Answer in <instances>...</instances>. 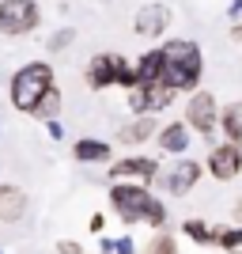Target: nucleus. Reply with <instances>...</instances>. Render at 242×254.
Masks as SVG:
<instances>
[{"label": "nucleus", "instance_id": "nucleus-1", "mask_svg": "<svg viewBox=\"0 0 242 254\" xmlns=\"http://www.w3.org/2000/svg\"><path fill=\"white\" fill-rule=\"evenodd\" d=\"M110 205L125 224H151L155 232H163L167 224V209L155 193H147V186H137V182H114L110 186Z\"/></svg>", "mask_w": 242, "mask_h": 254}, {"label": "nucleus", "instance_id": "nucleus-2", "mask_svg": "<svg viewBox=\"0 0 242 254\" xmlns=\"http://www.w3.org/2000/svg\"><path fill=\"white\" fill-rule=\"evenodd\" d=\"M159 50H163V76H159V84H167L174 95H178V91H193L197 80H200V68H204L197 42L174 38V42L159 46Z\"/></svg>", "mask_w": 242, "mask_h": 254}, {"label": "nucleus", "instance_id": "nucleus-3", "mask_svg": "<svg viewBox=\"0 0 242 254\" xmlns=\"http://www.w3.org/2000/svg\"><path fill=\"white\" fill-rule=\"evenodd\" d=\"M53 87V68L46 61H31L11 76V106L23 114H34L38 103L46 99V91Z\"/></svg>", "mask_w": 242, "mask_h": 254}, {"label": "nucleus", "instance_id": "nucleus-4", "mask_svg": "<svg viewBox=\"0 0 242 254\" xmlns=\"http://www.w3.org/2000/svg\"><path fill=\"white\" fill-rule=\"evenodd\" d=\"M42 23V11L34 0H0V34H31L34 27Z\"/></svg>", "mask_w": 242, "mask_h": 254}, {"label": "nucleus", "instance_id": "nucleus-5", "mask_svg": "<svg viewBox=\"0 0 242 254\" xmlns=\"http://www.w3.org/2000/svg\"><path fill=\"white\" fill-rule=\"evenodd\" d=\"M186 126L197 129V137H212L216 126H220V106L212 91H193L190 103H186Z\"/></svg>", "mask_w": 242, "mask_h": 254}, {"label": "nucleus", "instance_id": "nucleus-6", "mask_svg": "<svg viewBox=\"0 0 242 254\" xmlns=\"http://www.w3.org/2000/svg\"><path fill=\"white\" fill-rule=\"evenodd\" d=\"M125 64L129 61H125V57H117V53H95V57L87 61V87H95V91L114 87Z\"/></svg>", "mask_w": 242, "mask_h": 254}, {"label": "nucleus", "instance_id": "nucleus-7", "mask_svg": "<svg viewBox=\"0 0 242 254\" xmlns=\"http://www.w3.org/2000/svg\"><path fill=\"white\" fill-rule=\"evenodd\" d=\"M155 175H159V167H155V159H147V156H125V159H117V163H110V182L147 186Z\"/></svg>", "mask_w": 242, "mask_h": 254}, {"label": "nucleus", "instance_id": "nucleus-8", "mask_svg": "<svg viewBox=\"0 0 242 254\" xmlns=\"http://www.w3.org/2000/svg\"><path fill=\"white\" fill-rule=\"evenodd\" d=\"M197 182H200V163L197 159H178V163H170L167 175H163V186H167V193H174V197L190 193Z\"/></svg>", "mask_w": 242, "mask_h": 254}, {"label": "nucleus", "instance_id": "nucleus-9", "mask_svg": "<svg viewBox=\"0 0 242 254\" xmlns=\"http://www.w3.org/2000/svg\"><path fill=\"white\" fill-rule=\"evenodd\" d=\"M208 175L220 182H231L242 175V148H235V144H220V148H212L208 156Z\"/></svg>", "mask_w": 242, "mask_h": 254}, {"label": "nucleus", "instance_id": "nucleus-10", "mask_svg": "<svg viewBox=\"0 0 242 254\" xmlns=\"http://www.w3.org/2000/svg\"><path fill=\"white\" fill-rule=\"evenodd\" d=\"M167 23H170V8L167 4H144V8H137L133 31H137L140 38H159V34L167 31Z\"/></svg>", "mask_w": 242, "mask_h": 254}, {"label": "nucleus", "instance_id": "nucleus-11", "mask_svg": "<svg viewBox=\"0 0 242 254\" xmlns=\"http://www.w3.org/2000/svg\"><path fill=\"white\" fill-rule=\"evenodd\" d=\"M159 148L163 152H170V156H182V152L190 148V140H193V133H190V126L186 122H170V126H163L159 129Z\"/></svg>", "mask_w": 242, "mask_h": 254}, {"label": "nucleus", "instance_id": "nucleus-12", "mask_svg": "<svg viewBox=\"0 0 242 254\" xmlns=\"http://www.w3.org/2000/svg\"><path fill=\"white\" fill-rule=\"evenodd\" d=\"M27 212V193L19 186H0V224H15Z\"/></svg>", "mask_w": 242, "mask_h": 254}, {"label": "nucleus", "instance_id": "nucleus-13", "mask_svg": "<svg viewBox=\"0 0 242 254\" xmlns=\"http://www.w3.org/2000/svg\"><path fill=\"white\" fill-rule=\"evenodd\" d=\"M121 144H144V140L159 137V126H155V118H133V122H125L121 126Z\"/></svg>", "mask_w": 242, "mask_h": 254}, {"label": "nucleus", "instance_id": "nucleus-14", "mask_svg": "<svg viewBox=\"0 0 242 254\" xmlns=\"http://www.w3.org/2000/svg\"><path fill=\"white\" fill-rule=\"evenodd\" d=\"M72 156L80 159V163H110V144H106V140H95V137H84V140H76Z\"/></svg>", "mask_w": 242, "mask_h": 254}, {"label": "nucleus", "instance_id": "nucleus-15", "mask_svg": "<svg viewBox=\"0 0 242 254\" xmlns=\"http://www.w3.org/2000/svg\"><path fill=\"white\" fill-rule=\"evenodd\" d=\"M220 129H223V137H227V144L242 148V99H239V103H231L220 114Z\"/></svg>", "mask_w": 242, "mask_h": 254}, {"label": "nucleus", "instance_id": "nucleus-16", "mask_svg": "<svg viewBox=\"0 0 242 254\" xmlns=\"http://www.w3.org/2000/svg\"><path fill=\"white\" fill-rule=\"evenodd\" d=\"M137 76H140V84H159V76H163V50H147L137 61Z\"/></svg>", "mask_w": 242, "mask_h": 254}, {"label": "nucleus", "instance_id": "nucleus-17", "mask_svg": "<svg viewBox=\"0 0 242 254\" xmlns=\"http://www.w3.org/2000/svg\"><path fill=\"white\" fill-rule=\"evenodd\" d=\"M144 91H147V114L151 110H167L170 99H174V91L167 84H144Z\"/></svg>", "mask_w": 242, "mask_h": 254}, {"label": "nucleus", "instance_id": "nucleus-18", "mask_svg": "<svg viewBox=\"0 0 242 254\" xmlns=\"http://www.w3.org/2000/svg\"><path fill=\"white\" fill-rule=\"evenodd\" d=\"M57 114H61V91H57V87H49V91H46V99L38 103V110H34V118H42V122H57Z\"/></svg>", "mask_w": 242, "mask_h": 254}, {"label": "nucleus", "instance_id": "nucleus-19", "mask_svg": "<svg viewBox=\"0 0 242 254\" xmlns=\"http://www.w3.org/2000/svg\"><path fill=\"white\" fill-rule=\"evenodd\" d=\"M182 232L190 235L193 243H216V232H212L204 220H186V224H182Z\"/></svg>", "mask_w": 242, "mask_h": 254}, {"label": "nucleus", "instance_id": "nucleus-20", "mask_svg": "<svg viewBox=\"0 0 242 254\" xmlns=\"http://www.w3.org/2000/svg\"><path fill=\"white\" fill-rule=\"evenodd\" d=\"M216 243H220L227 254H235L242 247V228H220V232H216Z\"/></svg>", "mask_w": 242, "mask_h": 254}, {"label": "nucleus", "instance_id": "nucleus-21", "mask_svg": "<svg viewBox=\"0 0 242 254\" xmlns=\"http://www.w3.org/2000/svg\"><path fill=\"white\" fill-rule=\"evenodd\" d=\"M125 103H129V110H133L137 118H147V91H144V84H140V87H133Z\"/></svg>", "mask_w": 242, "mask_h": 254}, {"label": "nucleus", "instance_id": "nucleus-22", "mask_svg": "<svg viewBox=\"0 0 242 254\" xmlns=\"http://www.w3.org/2000/svg\"><path fill=\"white\" fill-rule=\"evenodd\" d=\"M147 254H178V243L167 232H155V239L147 243Z\"/></svg>", "mask_w": 242, "mask_h": 254}, {"label": "nucleus", "instance_id": "nucleus-23", "mask_svg": "<svg viewBox=\"0 0 242 254\" xmlns=\"http://www.w3.org/2000/svg\"><path fill=\"white\" fill-rule=\"evenodd\" d=\"M68 42H76V31H72V27H64V31L53 34V38H49V50L61 53V50H68Z\"/></svg>", "mask_w": 242, "mask_h": 254}, {"label": "nucleus", "instance_id": "nucleus-24", "mask_svg": "<svg viewBox=\"0 0 242 254\" xmlns=\"http://www.w3.org/2000/svg\"><path fill=\"white\" fill-rule=\"evenodd\" d=\"M133 251H137V247H133V239H129V235H121V239L114 243V254H133Z\"/></svg>", "mask_w": 242, "mask_h": 254}, {"label": "nucleus", "instance_id": "nucleus-25", "mask_svg": "<svg viewBox=\"0 0 242 254\" xmlns=\"http://www.w3.org/2000/svg\"><path fill=\"white\" fill-rule=\"evenodd\" d=\"M57 254H84V251H80V243H72V239H61V243H57Z\"/></svg>", "mask_w": 242, "mask_h": 254}, {"label": "nucleus", "instance_id": "nucleus-26", "mask_svg": "<svg viewBox=\"0 0 242 254\" xmlns=\"http://www.w3.org/2000/svg\"><path fill=\"white\" fill-rule=\"evenodd\" d=\"M227 19H231V23H242V0H231V8H227Z\"/></svg>", "mask_w": 242, "mask_h": 254}, {"label": "nucleus", "instance_id": "nucleus-27", "mask_svg": "<svg viewBox=\"0 0 242 254\" xmlns=\"http://www.w3.org/2000/svg\"><path fill=\"white\" fill-rule=\"evenodd\" d=\"M46 133H49L53 140H61V137H64V129H61V122H46Z\"/></svg>", "mask_w": 242, "mask_h": 254}, {"label": "nucleus", "instance_id": "nucleus-28", "mask_svg": "<svg viewBox=\"0 0 242 254\" xmlns=\"http://www.w3.org/2000/svg\"><path fill=\"white\" fill-rule=\"evenodd\" d=\"M102 228H106V216H102V212H95V216H91V232L102 235Z\"/></svg>", "mask_w": 242, "mask_h": 254}, {"label": "nucleus", "instance_id": "nucleus-29", "mask_svg": "<svg viewBox=\"0 0 242 254\" xmlns=\"http://www.w3.org/2000/svg\"><path fill=\"white\" fill-rule=\"evenodd\" d=\"M231 34H235V38L242 42V23H235V27H231Z\"/></svg>", "mask_w": 242, "mask_h": 254}]
</instances>
